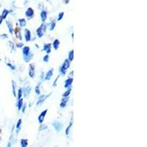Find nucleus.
<instances>
[{"instance_id":"obj_35","label":"nucleus","mask_w":147,"mask_h":147,"mask_svg":"<svg viewBox=\"0 0 147 147\" xmlns=\"http://www.w3.org/2000/svg\"><path fill=\"white\" fill-rule=\"evenodd\" d=\"M59 77H60V76L58 75V76H57V77H56V79H55V82H53V87H55V86H56V85H57V80H58Z\"/></svg>"},{"instance_id":"obj_29","label":"nucleus","mask_w":147,"mask_h":147,"mask_svg":"<svg viewBox=\"0 0 147 147\" xmlns=\"http://www.w3.org/2000/svg\"><path fill=\"white\" fill-rule=\"evenodd\" d=\"M22 96H23V91H22V88H20L18 90V99H22Z\"/></svg>"},{"instance_id":"obj_3","label":"nucleus","mask_w":147,"mask_h":147,"mask_svg":"<svg viewBox=\"0 0 147 147\" xmlns=\"http://www.w3.org/2000/svg\"><path fill=\"white\" fill-rule=\"evenodd\" d=\"M47 25L45 23H43L37 29L36 33L38 38H42V37L44 36V33L46 32V30H47Z\"/></svg>"},{"instance_id":"obj_12","label":"nucleus","mask_w":147,"mask_h":147,"mask_svg":"<svg viewBox=\"0 0 147 147\" xmlns=\"http://www.w3.org/2000/svg\"><path fill=\"white\" fill-rule=\"evenodd\" d=\"M53 72H54L53 69H51L50 70H49L47 72V74H46L44 80H49L52 78V75H53Z\"/></svg>"},{"instance_id":"obj_14","label":"nucleus","mask_w":147,"mask_h":147,"mask_svg":"<svg viewBox=\"0 0 147 147\" xmlns=\"http://www.w3.org/2000/svg\"><path fill=\"white\" fill-rule=\"evenodd\" d=\"M69 99V97H63V99H61V102L60 104V107H62V108H64V107L66 106V104L68 102Z\"/></svg>"},{"instance_id":"obj_18","label":"nucleus","mask_w":147,"mask_h":147,"mask_svg":"<svg viewBox=\"0 0 147 147\" xmlns=\"http://www.w3.org/2000/svg\"><path fill=\"white\" fill-rule=\"evenodd\" d=\"M6 24H7V27H8V30H9V32L10 34H13L14 32V30H13V24L10 22V21H6Z\"/></svg>"},{"instance_id":"obj_15","label":"nucleus","mask_w":147,"mask_h":147,"mask_svg":"<svg viewBox=\"0 0 147 147\" xmlns=\"http://www.w3.org/2000/svg\"><path fill=\"white\" fill-rule=\"evenodd\" d=\"M73 82V78H69L67 79L65 81V84H64V87L65 88H69L71 87V84Z\"/></svg>"},{"instance_id":"obj_11","label":"nucleus","mask_w":147,"mask_h":147,"mask_svg":"<svg viewBox=\"0 0 147 147\" xmlns=\"http://www.w3.org/2000/svg\"><path fill=\"white\" fill-rule=\"evenodd\" d=\"M24 37H25V40L27 42H29L31 40V32L28 29L24 30Z\"/></svg>"},{"instance_id":"obj_2","label":"nucleus","mask_w":147,"mask_h":147,"mask_svg":"<svg viewBox=\"0 0 147 147\" xmlns=\"http://www.w3.org/2000/svg\"><path fill=\"white\" fill-rule=\"evenodd\" d=\"M70 65H71V62L69 60V59H65L63 64V65L60 67V69H59V71H60V74H61V75L62 76L65 75L66 71L68 70V69L70 67Z\"/></svg>"},{"instance_id":"obj_37","label":"nucleus","mask_w":147,"mask_h":147,"mask_svg":"<svg viewBox=\"0 0 147 147\" xmlns=\"http://www.w3.org/2000/svg\"><path fill=\"white\" fill-rule=\"evenodd\" d=\"M0 38H2V39H3V38H7V35H6V34H3V35H2L1 36H0ZM5 38H4V39H5Z\"/></svg>"},{"instance_id":"obj_28","label":"nucleus","mask_w":147,"mask_h":147,"mask_svg":"<svg viewBox=\"0 0 147 147\" xmlns=\"http://www.w3.org/2000/svg\"><path fill=\"white\" fill-rule=\"evenodd\" d=\"M35 94H38V95H40V83H38L36 85V87L35 88Z\"/></svg>"},{"instance_id":"obj_33","label":"nucleus","mask_w":147,"mask_h":147,"mask_svg":"<svg viewBox=\"0 0 147 147\" xmlns=\"http://www.w3.org/2000/svg\"><path fill=\"white\" fill-rule=\"evenodd\" d=\"M7 66L10 67V68L12 69V70H16V69L15 65H12L11 63H7Z\"/></svg>"},{"instance_id":"obj_5","label":"nucleus","mask_w":147,"mask_h":147,"mask_svg":"<svg viewBox=\"0 0 147 147\" xmlns=\"http://www.w3.org/2000/svg\"><path fill=\"white\" fill-rule=\"evenodd\" d=\"M35 66L34 63H30V66H29V76L31 78H33L35 76Z\"/></svg>"},{"instance_id":"obj_22","label":"nucleus","mask_w":147,"mask_h":147,"mask_svg":"<svg viewBox=\"0 0 147 147\" xmlns=\"http://www.w3.org/2000/svg\"><path fill=\"white\" fill-rule=\"evenodd\" d=\"M21 147H27L28 146V140L27 139H22L20 141Z\"/></svg>"},{"instance_id":"obj_8","label":"nucleus","mask_w":147,"mask_h":147,"mask_svg":"<svg viewBox=\"0 0 147 147\" xmlns=\"http://www.w3.org/2000/svg\"><path fill=\"white\" fill-rule=\"evenodd\" d=\"M47 112H48V109H46L45 110H44V111H43V112H42L40 115H39L38 121L40 124H42V123H43V121H44V118H45Z\"/></svg>"},{"instance_id":"obj_6","label":"nucleus","mask_w":147,"mask_h":147,"mask_svg":"<svg viewBox=\"0 0 147 147\" xmlns=\"http://www.w3.org/2000/svg\"><path fill=\"white\" fill-rule=\"evenodd\" d=\"M51 95V94H49L48 95H41L39 96L38 98V102H37V105H42V104L44 103V101L46 100V99L48 98L49 96Z\"/></svg>"},{"instance_id":"obj_34","label":"nucleus","mask_w":147,"mask_h":147,"mask_svg":"<svg viewBox=\"0 0 147 147\" xmlns=\"http://www.w3.org/2000/svg\"><path fill=\"white\" fill-rule=\"evenodd\" d=\"M26 107H27V105H26V104H24L23 106H22V111L23 113H25Z\"/></svg>"},{"instance_id":"obj_41","label":"nucleus","mask_w":147,"mask_h":147,"mask_svg":"<svg viewBox=\"0 0 147 147\" xmlns=\"http://www.w3.org/2000/svg\"><path fill=\"white\" fill-rule=\"evenodd\" d=\"M0 60H1V58H0Z\"/></svg>"},{"instance_id":"obj_9","label":"nucleus","mask_w":147,"mask_h":147,"mask_svg":"<svg viewBox=\"0 0 147 147\" xmlns=\"http://www.w3.org/2000/svg\"><path fill=\"white\" fill-rule=\"evenodd\" d=\"M14 32H15V35L16 36L17 38H18L19 40H22V32H21V27L17 26V27H16L15 30H14Z\"/></svg>"},{"instance_id":"obj_4","label":"nucleus","mask_w":147,"mask_h":147,"mask_svg":"<svg viewBox=\"0 0 147 147\" xmlns=\"http://www.w3.org/2000/svg\"><path fill=\"white\" fill-rule=\"evenodd\" d=\"M52 125H53V127H55V130L57 131V132H60V131L62 130L63 124L61 123V122L57 121H55L52 123Z\"/></svg>"},{"instance_id":"obj_16","label":"nucleus","mask_w":147,"mask_h":147,"mask_svg":"<svg viewBox=\"0 0 147 147\" xmlns=\"http://www.w3.org/2000/svg\"><path fill=\"white\" fill-rule=\"evenodd\" d=\"M72 124H73V116H71V119L70 123H69V126H68V127H67L66 129H65V135H66V136H69V133H70V130L71 128L72 127Z\"/></svg>"},{"instance_id":"obj_32","label":"nucleus","mask_w":147,"mask_h":147,"mask_svg":"<svg viewBox=\"0 0 147 147\" xmlns=\"http://www.w3.org/2000/svg\"><path fill=\"white\" fill-rule=\"evenodd\" d=\"M43 60H44L45 63H48L49 60V55H46L45 56H44Z\"/></svg>"},{"instance_id":"obj_25","label":"nucleus","mask_w":147,"mask_h":147,"mask_svg":"<svg viewBox=\"0 0 147 147\" xmlns=\"http://www.w3.org/2000/svg\"><path fill=\"white\" fill-rule=\"evenodd\" d=\"M16 85L15 81H12V88H13V94L14 96H16Z\"/></svg>"},{"instance_id":"obj_40","label":"nucleus","mask_w":147,"mask_h":147,"mask_svg":"<svg viewBox=\"0 0 147 147\" xmlns=\"http://www.w3.org/2000/svg\"><path fill=\"white\" fill-rule=\"evenodd\" d=\"M64 2H65V4H68L69 2V1H64Z\"/></svg>"},{"instance_id":"obj_7","label":"nucleus","mask_w":147,"mask_h":147,"mask_svg":"<svg viewBox=\"0 0 147 147\" xmlns=\"http://www.w3.org/2000/svg\"><path fill=\"white\" fill-rule=\"evenodd\" d=\"M34 13H34L33 9H32V7H29V8H27V10H26L25 16L29 18V19H30V18H32V17L34 16Z\"/></svg>"},{"instance_id":"obj_39","label":"nucleus","mask_w":147,"mask_h":147,"mask_svg":"<svg viewBox=\"0 0 147 147\" xmlns=\"http://www.w3.org/2000/svg\"><path fill=\"white\" fill-rule=\"evenodd\" d=\"M2 21H3V19H2V16H0V24H1L2 23Z\"/></svg>"},{"instance_id":"obj_42","label":"nucleus","mask_w":147,"mask_h":147,"mask_svg":"<svg viewBox=\"0 0 147 147\" xmlns=\"http://www.w3.org/2000/svg\"><path fill=\"white\" fill-rule=\"evenodd\" d=\"M0 132H1V130H0Z\"/></svg>"},{"instance_id":"obj_17","label":"nucleus","mask_w":147,"mask_h":147,"mask_svg":"<svg viewBox=\"0 0 147 147\" xmlns=\"http://www.w3.org/2000/svg\"><path fill=\"white\" fill-rule=\"evenodd\" d=\"M60 42L58 39H55V40H54L52 46H53V48L55 49V50H57V49H58L59 47H60Z\"/></svg>"},{"instance_id":"obj_36","label":"nucleus","mask_w":147,"mask_h":147,"mask_svg":"<svg viewBox=\"0 0 147 147\" xmlns=\"http://www.w3.org/2000/svg\"><path fill=\"white\" fill-rule=\"evenodd\" d=\"M23 47H24V44H22V43H18V44H16L17 48H22Z\"/></svg>"},{"instance_id":"obj_27","label":"nucleus","mask_w":147,"mask_h":147,"mask_svg":"<svg viewBox=\"0 0 147 147\" xmlns=\"http://www.w3.org/2000/svg\"><path fill=\"white\" fill-rule=\"evenodd\" d=\"M69 60L70 62H71L72 60H74V50H71L69 52Z\"/></svg>"},{"instance_id":"obj_31","label":"nucleus","mask_w":147,"mask_h":147,"mask_svg":"<svg viewBox=\"0 0 147 147\" xmlns=\"http://www.w3.org/2000/svg\"><path fill=\"white\" fill-rule=\"evenodd\" d=\"M55 25H56V22H55V21L54 20L53 22H52V23H51L50 27H49V30H50V31H52L53 30H55Z\"/></svg>"},{"instance_id":"obj_24","label":"nucleus","mask_w":147,"mask_h":147,"mask_svg":"<svg viewBox=\"0 0 147 147\" xmlns=\"http://www.w3.org/2000/svg\"><path fill=\"white\" fill-rule=\"evenodd\" d=\"M8 14H9V10H7V9H4L3 11H2V15H1L2 19H5V18H7V16Z\"/></svg>"},{"instance_id":"obj_30","label":"nucleus","mask_w":147,"mask_h":147,"mask_svg":"<svg viewBox=\"0 0 147 147\" xmlns=\"http://www.w3.org/2000/svg\"><path fill=\"white\" fill-rule=\"evenodd\" d=\"M63 16H64V13L63 12H60V13H59L58 16H57V20L58 21H61L63 19Z\"/></svg>"},{"instance_id":"obj_20","label":"nucleus","mask_w":147,"mask_h":147,"mask_svg":"<svg viewBox=\"0 0 147 147\" xmlns=\"http://www.w3.org/2000/svg\"><path fill=\"white\" fill-rule=\"evenodd\" d=\"M22 119H18V121H17L16 126V134H18L19 131L21 130V127H22Z\"/></svg>"},{"instance_id":"obj_23","label":"nucleus","mask_w":147,"mask_h":147,"mask_svg":"<svg viewBox=\"0 0 147 147\" xmlns=\"http://www.w3.org/2000/svg\"><path fill=\"white\" fill-rule=\"evenodd\" d=\"M24 105V101L23 99H18V102H17V107H18V110H22V107Z\"/></svg>"},{"instance_id":"obj_13","label":"nucleus","mask_w":147,"mask_h":147,"mask_svg":"<svg viewBox=\"0 0 147 147\" xmlns=\"http://www.w3.org/2000/svg\"><path fill=\"white\" fill-rule=\"evenodd\" d=\"M51 48H52V44H45L44 45V51H45L47 52V55H49V53H51L52 50H51Z\"/></svg>"},{"instance_id":"obj_26","label":"nucleus","mask_w":147,"mask_h":147,"mask_svg":"<svg viewBox=\"0 0 147 147\" xmlns=\"http://www.w3.org/2000/svg\"><path fill=\"white\" fill-rule=\"evenodd\" d=\"M71 87L67 89L66 91H65V93L63 94V97H69L71 94Z\"/></svg>"},{"instance_id":"obj_38","label":"nucleus","mask_w":147,"mask_h":147,"mask_svg":"<svg viewBox=\"0 0 147 147\" xmlns=\"http://www.w3.org/2000/svg\"><path fill=\"white\" fill-rule=\"evenodd\" d=\"M11 138L10 139V140H9V142L7 143V146L6 147H11Z\"/></svg>"},{"instance_id":"obj_1","label":"nucleus","mask_w":147,"mask_h":147,"mask_svg":"<svg viewBox=\"0 0 147 147\" xmlns=\"http://www.w3.org/2000/svg\"><path fill=\"white\" fill-rule=\"evenodd\" d=\"M22 54H23V58L26 63H29L32 60L33 55L30 52V48L27 46L24 47L22 49Z\"/></svg>"},{"instance_id":"obj_21","label":"nucleus","mask_w":147,"mask_h":147,"mask_svg":"<svg viewBox=\"0 0 147 147\" xmlns=\"http://www.w3.org/2000/svg\"><path fill=\"white\" fill-rule=\"evenodd\" d=\"M18 23H19V25L20 27H25L27 25V21H26L25 18H18Z\"/></svg>"},{"instance_id":"obj_19","label":"nucleus","mask_w":147,"mask_h":147,"mask_svg":"<svg viewBox=\"0 0 147 147\" xmlns=\"http://www.w3.org/2000/svg\"><path fill=\"white\" fill-rule=\"evenodd\" d=\"M40 18H41L42 22L44 23L47 18V12L46 11V10H43V11L40 13Z\"/></svg>"},{"instance_id":"obj_10","label":"nucleus","mask_w":147,"mask_h":147,"mask_svg":"<svg viewBox=\"0 0 147 147\" xmlns=\"http://www.w3.org/2000/svg\"><path fill=\"white\" fill-rule=\"evenodd\" d=\"M31 89L32 88L30 87V86H27V87L24 88V89L22 88V91H23V95L24 97H27L30 94V92H31Z\"/></svg>"}]
</instances>
